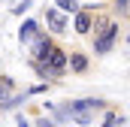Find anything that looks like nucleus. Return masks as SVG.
I'll return each instance as SVG.
<instances>
[{"label":"nucleus","mask_w":130,"mask_h":127,"mask_svg":"<svg viewBox=\"0 0 130 127\" xmlns=\"http://www.w3.org/2000/svg\"><path fill=\"white\" fill-rule=\"evenodd\" d=\"M58 9L61 12H79V3L76 0H58Z\"/></svg>","instance_id":"nucleus-10"},{"label":"nucleus","mask_w":130,"mask_h":127,"mask_svg":"<svg viewBox=\"0 0 130 127\" xmlns=\"http://www.w3.org/2000/svg\"><path fill=\"white\" fill-rule=\"evenodd\" d=\"M97 109H106L103 100H76V103H70V106L61 109V115L73 118V121H79V124H91Z\"/></svg>","instance_id":"nucleus-1"},{"label":"nucleus","mask_w":130,"mask_h":127,"mask_svg":"<svg viewBox=\"0 0 130 127\" xmlns=\"http://www.w3.org/2000/svg\"><path fill=\"white\" fill-rule=\"evenodd\" d=\"M73 27H76V33H91V27H94V15L88 12V9H79L76 12V21H73Z\"/></svg>","instance_id":"nucleus-4"},{"label":"nucleus","mask_w":130,"mask_h":127,"mask_svg":"<svg viewBox=\"0 0 130 127\" xmlns=\"http://www.w3.org/2000/svg\"><path fill=\"white\" fill-rule=\"evenodd\" d=\"M67 67H70L73 73H85V70H88V58H85L82 52H70V55H67Z\"/></svg>","instance_id":"nucleus-7"},{"label":"nucleus","mask_w":130,"mask_h":127,"mask_svg":"<svg viewBox=\"0 0 130 127\" xmlns=\"http://www.w3.org/2000/svg\"><path fill=\"white\" fill-rule=\"evenodd\" d=\"M30 42H33V49H30L33 61H42V58H45V52L52 49V39H48V36H36V39H30Z\"/></svg>","instance_id":"nucleus-6"},{"label":"nucleus","mask_w":130,"mask_h":127,"mask_svg":"<svg viewBox=\"0 0 130 127\" xmlns=\"http://www.w3.org/2000/svg\"><path fill=\"white\" fill-rule=\"evenodd\" d=\"M127 9H130V0H115V12H118V18H127Z\"/></svg>","instance_id":"nucleus-11"},{"label":"nucleus","mask_w":130,"mask_h":127,"mask_svg":"<svg viewBox=\"0 0 130 127\" xmlns=\"http://www.w3.org/2000/svg\"><path fill=\"white\" fill-rule=\"evenodd\" d=\"M36 36H39V24H36V21H24L21 30H18V39H21V42H30Z\"/></svg>","instance_id":"nucleus-8"},{"label":"nucleus","mask_w":130,"mask_h":127,"mask_svg":"<svg viewBox=\"0 0 130 127\" xmlns=\"http://www.w3.org/2000/svg\"><path fill=\"white\" fill-rule=\"evenodd\" d=\"M27 6H30V0H21V6H15L12 12H15V15H21V12H27Z\"/></svg>","instance_id":"nucleus-12"},{"label":"nucleus","mask_w":130,"mask_h":127,"mask_svg":"<svg viewBox=\"0 0 130 127\" xmlns=\"http://www.w3.org/2000/svg\"><path fill=\"white\" fill-rule=\"evenodd\" d=\"M9 100H12V82L9 79H0V109H6Z\"/></svg>","instance_id":"nucleus-9"},{"label":"nucleus","mask_w":130,"mask_h":127,"mask_svg":"<svg viewBox=\"0 0 130 127\" xmlns=\"http://www.w3.org/2000/svg\"><path fill=\"white\" fill-rule=\"evenodd\" d=\"M39 127H55V124H52V121H45V118H42V121H39Z\"/></svg>","instance_id":"nucleus-13"},{"label":"nucleus","mask_w":130,"mask_h":127,"mask_svg":"<svg viewBox=\"0 0 130 127\" xmlns=\"http://www.w3.org/2000/svg\"><path fill=\"white\" fill-rule=\"evenodd\" d=\"M45 24L55 33H67V18L58 12V9H45Z\"/></svg>","instance_id":"nucleus-5"},{"label":"nucleus","mask_w":130,"mask_h":127,"mask_svg":"<svg viewBox=\"0 0 130 127\" xmlns=\"http://www.w3.org/2000/svg\"><path fill=\"white\" fill-rule=\"evenodd\" d=\"M18 127H27V121H24V118H18Z\"/></svg>","instance_id":"nucleus-14"},{"label":"nucleus","mask_w":130,"mask_h":127,"mask_svg":"<svg viewBox=\"0 0 130 127\" xmlns=\"http://www.w3.org/2000/svg\"><path fill=\"white\" fill-rule=\"evenodd\" d=\"M39 64H42V67H45L52 76H61V73L67 70V52H64V49H58V45H52Z\"/></svg>","instance_id":"nucleus-3"},{"label":"nucleus","mask_w":130,"mask_h":127,"mask_svg":"<svg viewBox=\"0 0 130 127\" xmlns=\"http://www.w3.org/2000/svg\"><path fill=\"white\" fill-rule=\"evenodd\" d=\"M115 39H118V24L115 21H103L97 36H94V52L97 55H109L112 45H115Z\"/></svg>","instance_id":"nucleus-2"}]
</instances>
